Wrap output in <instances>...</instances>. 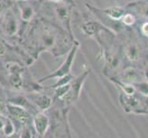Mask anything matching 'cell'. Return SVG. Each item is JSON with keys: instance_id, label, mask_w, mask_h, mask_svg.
Masks as SVG:
<instances>
[{"instance_id": "6da1fadb", "label": "cell", "mask_w": 148, "mask_h": 138, "mask_svg": "<svg viewBox=\"0 0 148 138\" xmlns=\"http://www.w3.org/2000/svg\"><path fill=\"white\" fill-rule=\"evenodd\" d=\"M78 46H79V43L77 42H75L74 43V45L72 46V48H71L70 52L67 55V57L64 60V62L63 63V65L60 66V68H58L57 70L55 71L53 74H51L47 76H45V78H42L40 79L39 82H42L44 80H47L49 78H62V76H64L66 75H69V72L71 70V67H72V65H73V62L75 60V54H76V52H77V49H78Z\"/></svg>"}, {"instance_id": "7a4b0ae2", "label": "cell", "mask_w": 148, "mask_h": 138, "mask_svg": "<svg viewBox=\"0 0 148 138\" xmlns=\"http://www.w3.org/2000/svg\"><path fill=\"white\" fill-rule=\"evenodd\" d=\"M64 2H57L54 5V14L57 19L62 23L64 26L68 30L71 34L70 29V9L66 6Z\"/></svg>"}, {"instance_id": "3957f363", "label": "cell", "mask_w": 148, "mask_h": 138, "mask_svg": "<svg viewBox=\"0 0 148 138\" xmlns=\"http://www.w3.org/2000/svg\"><path fill=\"white\" fill-rule=\"evenodd\" d=\"M144 80L145 78L143 72H140L139 70L134 67H128L121 74V79L119 81H121L122 83L134 85Z\"/></svg>"}, {"instance_id": "277c9868", "label": "cell", "mask_w": 148, "mask_h": 138, "mask_svg": "<svg viewBox=\"0 0 148 138\" xmlns=\"http://www.w3.org/2000/svg\"><path fill=\"white\" fill-rule=\"evenodd\" d=\"M124 54L126 58L131 62L138 61L141 56V50L139 45L134 42L127 43L124 48Z\"/></svg>"}, {"instance_id": "5b68a950", "label": "cell", "mask_w": 148, "mask_h": 138, "mask_svg": "<svg viewBox=\"0 0 148 138\" xmlns=\"http://www.w3.org/2000/svg\"><path fill=\"white\" fill-rule=\"evenodd\" d=\"M18 21L16 18H15L14 15L9 12L7 14L6 17V21H5V30H6V33L9 36H12V35L16 34L18 32Z\"/></svg>"}, {"instance_id": "8992f818", "label": "cell", "mask_w": 148, "mask_h": 138, "mask_svg": "<svg viewBox=\"0 0 148 138\" xmlns=\"http://www.w3.org/2000/svg\"><path fill=\"white\" fill-rule=\"evenodd\" d=\"M19 8H20V18H21L23 21L28 22L33 19L35 11L30 5L24 2L22 4H20Z\"/></svg>"}, {"instance_id": "52a82bcc", "label": "cell", "mask_w": 148, "mask_h": 138, "mask_svg": "<svg viewBox=\"0 0 148 138\" xmlns=\"http://www.w3.org/2000/svg\"><path fill=\"white\" fill-rule=\"evenodd\" d=\"M102 12L113 20H121V18L123 17V15L125 14L124 9L120 7H111L105 8L102 10Z\"/></svg>"}, {"instance_id": "ba28073f", "label": "cell", "mask_w": 148, "mask_h": 138, "mask_svg": "<svg viewBox=\"0 0 148 138\" xmlns=\"http://www.w3.org/2000/svg\"><path fill=\"white\" fill-rule=\"evenodd\" d=\"M134 8H136L137 11L139 12L140 15H142L143 17L145 18H148V4L145 3H134L132 4Z\"/></svg>"}, {"instance_id": "9c48e42d", "label": "cell", "mask_w": 148, "mask_h": 138, "mask_svg": "<svg viewBox=\"0 0 148 138\" xmlns=\"http://www.w3.org/2000/svg\"><path fill=\"white\" fill-rule=\"evenodd\" d=\"M121 20L125 26H132L135 22V17L131 13H126L123 15V17L121 18Z\"/></svg>"}, {"instance_id": "30bf717a", "label": "cell", "mask_w": 148, "mask_h": 138, "mask_svg": "<svg viewBox=\"0 0 148 138\" xmlns=\"http://www.w3.org/2000/svg\"><path fill=\"white\" fill-rule=\"evenodd\" d=\"M141 32L144 36L148 38V22H145L141 27Z\"/></svg>"}, {"instance_id": "8fae6325", "label": "cell", "mask_w": 148, "mask_h": 138, "mask_svg": "<svg viewBox=\"0 0 148 138\" xmlns=\"http://www.w3.org/2000/svg\"><path fill=\"white\" fill-rule=\"evenodd\" d=\"M143 75H144V78H145V80L148 82V65H146V66H145V70L143 71Z\"/></svg>"}, {"instance_id": "7c38bea8", "label": "cell", "mask_w": 148, "mask_h": 138, "mask_svg": "<svg viewBox=\"0 0 148 138\" xmlns=\"http://www.w3.org/2000/svg\"><path fill=\"white\" fill-rule=\"evenodd\" d=\"M5 7H6V4L4 2H0V15L3 12V10L5 9Z\"/></svg>"}, {"instance_id": "4fadbf2b", "label": "cell", "mask_w": 148, "mask_h": 138, "mask_svg": "<svg viewBox=\"0 0 148 138\" xmlns=\"http://www.w3.org/2000/svg\"><path fill=\"white\" fill-rule=\"evenodd\" d=\"M4 53H5V47L0 43V56H1Z\"/></svg>"}, {"instance_id": "5bb4252c", "label": "cell", "mask_w": 148, "mask_h": 138, "mask_svg": "<svg viewBox=\"0 0 148 138\" xmlns=\"http://www.w3.org/2000/svg\"><path fill=\"white\" fill-rule=\"evenodd\" d=\"M49 1H52L54 3H57V2H65V0H49Z\"/></svg>"}]
</instances>
